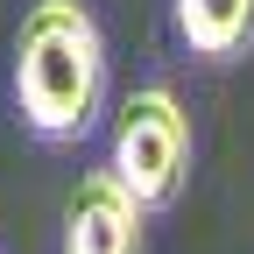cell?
<instances>
[{
	"label": "cell",
	"mask_w": 254,
	"mask_h": 254,
	"mask_svg": "<svg viewBox=\"0 0 254 254\" xmlns=\"http://www.w3.org/2000/svg\"><path fill=\"white\" fill-rule=\"evenodd\" d=\"M106 99V36L85 0H36L14 28V106L43 141H78Z\"/></svg>",
	"instance_id": "obj_1"
},
{
	"label": "cell",
	"mask_w": 254,
	"mask_h": 254,
	"mask_svg": "<svg viewBox=\"0 0 254 254\" xmlns=\"http://www.w3.org/2000/svg\"><path fill=\"white\" fill-rule=\"evenodd\" d=\"M106 170L134 190V198L155 212L184 190V170H190V113L170 85H141L127 92L120 113H113V155Z\"/></svg>",
	"instance_id": "obj_2"
},
{
	"label": "cell",
	"mask_w": 254,
	"mask_h": 254,
	"mask_svg": "<svg viewBox=\"0 0 254 254\" xmlns=\"http://www.w3.org/2000/svg\"><path fill=\"white\" fill-rule=\"evenodd\" d=\"M141 198L113 170H85L64 205V254H134L141 247Z\"/></svg>",
	"instance_id": "obj_3"
},
{
	"label": "cell",
	"mask_w": 254,
	"mask_h": 254,
	"mask_svg": "<svg viewBox=\"0 0 254 254\" xmlns=\"http://www.w3.org/2000/svg\"><path fill=\"white\" fill-rule=\"evenodd\" d=\"M170 14H177V36L190 57L226 64L254 43V0H170Z\"/></svg>",
	"instance_id": "obj_4"
}]
</instances>
